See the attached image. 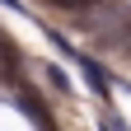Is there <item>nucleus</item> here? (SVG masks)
I'll list each match as a JSON object with an SVG mask.
<instances>
[{"instance_id":"obj_1","label":"nucleus","mask_w":131,"mask_h":131,"mask_svg":"<svg viewBox=\"0 0 131 131\" xmlns=\"http://www.w3.org/2000/svg\"><path fill=\"white\" fill-rule=\"evenodd\" d=\"M103 131H126V126H122V117H112V112H103Z\"/></svg>"},{"instance_id":"obj_2","label":"nucleus","mask_w":131,"mask_h":131,"mask_svg":"<svg viewBox=\"0 0 131 131\" xmlns=\"http://www.w3.org/2000/svg\"><path fill=\"white\" fill-rule=\"evenodd\" d=\"M0 5H9V9H14V14H24V5H19V0H0Z\"/></svg>"}]
</instances>
